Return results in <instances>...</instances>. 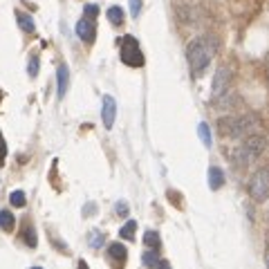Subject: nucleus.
Returning <instances> with one entry per match:
<instances>
[{"instance_id":"1","label":"nucleus","mask_w":269,"mask_h":269,"mask_svg":"<svg viewBox=\"0 0 269 269\" xmlns=\"http://www.w3.org/2000/svg\"><path fill=\"white\" fill-rule=\"evenodd\" d=\"M213 54H215V40L211 36L193 38L186 47V58H188V65H191L193 74H202L206 70V65L211 63Z\"/></svg>"},{"instance_id":"2","label":"nucleus","mask_w":269,"mask_h":269,"mask_svg":"<svg viewBox=\"0 0 269 269\" xmlns=\"http://www.w3.org/2000/svg\"><path fill=\"white\" fill-rule=\"evenodd\" d=\"M265 146H267L265 137H260V134H251V137L247 139L236 152H233V157H236L238 164H247V161L256 159V157L265 150Z\"/></svg>"},{"instance_id":"3","label":"nucleus","mask_w":269,"mask_h":269,"mask_svg":"<svg viewBox=\"0 0 269 269\" xmlns=\"http://www.w3.org/2000/svg\"><path fill=\"white\" fill-rule=\"evenodd\" d=\"M251 124H254V119L249 115L247 117H224V119H220L218 128L227 137H242L245 133L251 130Z\"/></svg>"},{"instance_id":"4","label":"nucleus","mask_w":269,"mask_h":269,"mask_svg":"<svg viewBox=\"0 0 269 269\" xmlns=\"http://www.w3.org/2000/svg\"><path fill=\"white\" fill-rule=\"evenodd\" d=\"M121 61L130 67L143 65V52L139 47V40L134 36H124L121 38Z\"/></svg>"},{"instance_id":"5","label":"nucleus","mask_w":269,"mask_h":269,"mask_svg":"<svg viewBox=\"0 0 269 269\" xmlns=\"http://www.w3.org/2000/svg\"><path fill=\"white\" fill-rule=\"evenodd\" d=\"M249 193L258 202L269 197V166H263V168H258L254 173V177L249 182Z\"/></svg>"},{"instance_id":"6","label":"nucleus","mask_w":269,"mask_h":269,"mask_svg":"<svg viewBox=\"0 0 269 269\" xmlns=\"http://www.w3.org/2000/svg\"><path fill=\"white\" fill-rule=\"evenodd\" d=\"M229 81H231V72L227 67H220L213 79V97L215 99H222L229 92Z\"/></svg>"},{"instance_id":"7","label":"nucleus","mask_w":269,"mask_h":269,"mask_svg":"<svg viewBox=\"0 0 269 269\" xmlns=\"http://www.w3.org/2000/svg\"><path fill=\"white\" fill-rule=\"evenodd\" d=\"M126 258H128V251H126V247L121 242H112L108 247V260H110V265L115 269H124Z\"/></svg>"},{"instance_id":"8","label":"nucleus","mask_w":269,"mask_h":269,"mask_svg":"<svg viewBox=\"0 0 269 269\" xmlns=\"http://www.w3.org/2000/svg\"><path fill=\"white\" fill-rule=\"evenodd\" d=\"M76 34L83 43H92L94 36H97V27H94V18L83 16L79 22H76Z\"/></svg>"},{"instance_id":"9","label":"nucleus","mask_w":269,"mask_h":269,"mask_svg":"<svg viewBox=\"0 0 269 269\" xmlns=\"http://www.w3.org/2000/svg\"><path fill=\"white\" fill-rule=\"evenodd\" d=\"M115 117H117V103H115V99H112L110 94H106V97H103L101 119H103V126H106L108 130L115 126Z\"/></svg>"},{"instance_id":"10","label":"nucleus","mask_w":269,"mask_h":269,"mask_svg":"<svg viewBox=\"0 0 269 269\" xmlns=\"http://www.w3.org/2000/svg\"><path fill=\"white\" fill-rule=\"evenodd\" d=\"M67 85H70V70H67V65L63 63L56 70V97L58 99H63L67 94Z\"/></svg>"},{"instance_id":"11","label":"nucleus","mask_w":269,"mask_h":269,"mask_svg":"<svg viewBox=\"0 0 269 269\" xmlns=\"http://www.w3.org/2000/svg\"><path fill=\"white\" fill-rule=\"evenodd\" d=\"M222 184H224L222 168H218V166H211V168H209V186H211V191H218Z\"/></svg>"},{"instance_id":"12","label":"nucleus","mask_w":269,"mask_h":269,"mask_svg":"<svg viewBox=\"0 0 269 269\" xmlns=\"http://www.w3.org/2000/svg\"><path fill=\"white\" fill-rule=\"evenodd\" d=\"M106 16H108V20H110L115 27L124 25V9H121V7H117V4H112V7L108 9V11H106Z\"/></svg>"},{"instance_id":"13","label":"nucleus","mask_w":269,"mask_h":269,"mask_svg":"<svg viewBox=\"0 0 269 269\" xmlns=\"http://www.w3.org/2000/svg\"><path fill=\"white\" fill-rule=\"evenodd\" d=\"M13 227H16V220H13V213L11 211H0V229H4V231H13Z\"/></svg>"},{"instance_id":"14","label":"nucleus","mask_w":269,"mask_h":269,"mask_svg":"<svg viewBox=\"0 0 269 269\" xmlns=\"http://www.w3.org/2000/svg\"><path fill=\"white\" fill-rule=\"evenodd\" d=\"M16 18H18V25H20V29H22V31H27V34H31V31L36 29V25H34V20H31V16H29V13H22V11H18V13H16Z\"/></svg>"},{"instance_id":"15","label":"nucleus","mask_w":269,"mask_h":269,"mask_svg":"<svg viewBox=\"0 0 269 269\" xmlns=\"http://www.w3.org/2000/svg\"><path fill=\"white\" fill-rule=\"evenodd\" d=\"M141 263L146 265L148 269H157V265H159V256H157V249L143 251V256H141Z\"/></svg>"},{"instance_id":"16","label":"nucleus","mask_w":269,"mask_h":269,"mask_svg":"<svg viewBox=\"0 0 269 269\" xmlns=\"http://www.w3.org/2000/svg\"><path fill=\"white\" fill-rule=\"evenodd\" d=\"M143 245L150 247V249H159L161 247V238L157 231H146L143 233Z\"/></svg>"},{"instance_id":"17","label":"nucleus","mask_w":269,"mask_h":269,"mask_svg":"<svg viewBox=\"0 0 269 269\" xmlns=\"http://www.w3.org/2000/svg\"><path fill=\"white\" fill-rule=\"evenodd\" d=\"M134 231H137V222H134V220H128V222L121 227L119 236L124 238V240H133V238H134Z\"/></svg>"},{"instance_id":"18","label":"nucleus","mask_w":269,"mask_h":269,"mask_svg":"<svg viewBox=\"0 0 269 269\" xmlns=\"http://www.w3.org/2000/svg\"><path fill=\"white\" fill-rule=\"evenodd\" d=\"M197 134H200L202 143L209 148V146H211V130H209V124H204V121H202V124L197 126Z\"/></svg>"},{"instance_id":"19","label":"nucleus","mask_w":269,"mask_h":269,"mask_svg":"<svg viewBox=\"0 0 269 269\" xmlns=\"http://www.w3.org/2000/svg\"><path fill=\"white\" fill-rule=\"evenodd\" d=\"M88 242H90V247H94V249H99V247L103 245V233L101 231H90V236H88Z\"/></svg>"},{"instance_id":"20","label":"nucleus","mask_w":269,"mask_h":269,"mask_svg":"<svg viewBox=\"0 0 269 269\" xmlns=\"http://www.w3.org/2000/svg\"><path fill=\"white\" fill-rule=\"evenodd\" d=\"M9 202H11V206H25L27 197H25V193L22 191H13L11 195H9Z\"/></svg>"},{"instance_id":"21","label":"nucleus","mask_w":269,"mask_h":269,"mask_svg":"<svg viewBox=\"0 0 269 269\" xmlns=\"http://www.w3.org/2000/svg\"><path fill=\"white\" fill-rule=\"evenodd\" d=\"M22 238H25V242H27V245H29V247H36V242H38V240H36V231H34V229H31V227H27V229H25V233H22Z\"/></svg>"},{"instance_id":"22","label":"nucleus","mask_w":269,"mask_h":269,"mask_svg":"<svg viewBox=\"0 0 269 269\" xmlns=\"http://www.w3.org/2000/svg\"><path fill=\"white\" fill-rule=\"evenodd\" d=\"M27 72H29L31 79H34V76L38 74V56H36V54L29 58V67H27Z\"/></svg>"},{"instance_id":"23","label":"nucleus","mask_w":269,"mask_h":269,"mask_svg":"<svg viewBox=\"0 0 269 269\" xmlns=\"http://www.w3.org/2000/svg\"><path fill=\"white\" fill-rule=\"evenodd\" d=\"M83 13H85V16H88V18H97V13H99V7H97V4H85Z\"/></svg>"},{"instance_id":"24","label":"nucleus","mask_w":269,"mask_h":269,"mask_svg":"<svg viewBox=\"0 0 269 269\" xmlns=\"http://www.w3.org/2000/svg\"><path fill=\"white\" fill-rule=\"evenodd\" d=\"M130 13L133 16H139V11H141V0H130Z\"/></svg>"},{"instance_id":"25","label":"nucleus","mask_w":269,"mask_h":269,"mask_svg":"<svg viewBox=\"0 0 269 269\" xmlns=\"http://www.w3.org/2000/svg\"><path fill=\"white\" fill-rule=\"evenodd\" d=\"M4 157H7V143H4L2 133H0V164H4Z\"/></svg>"},{"instance_id":"26","label":"nucleus","mask_w":269,"mask_h":269,"mask_svg":"<svg viewBox=\"0 0 269 269\" xmlns=\"http://www.w3.org/2000/svg\"><path fill=\"white\" fill-rule=\"evenodd\" d=\"M117 213H119L121 218H126V215H128V204H126V202H117Z\"/></svg>"},{"instance_id":"27","label":"nucleus","mask_w":269,"mask_h":269,"mask_svg":"<svg viewBox=\"0 0 269 269\" xmlns=\"http://www.w3.org/2000/svg\"><path fill=\"white\" fill-rule=\"evenodd\" d=\"M157 269H170V265L166 263V260H159V265H157Z\"/></svg>"},{"instance_id":"28","label":"nucleus","mask_w":269,"mask_h":269,"mask_svg":"<svg viewBox=\"0 0 269 269\" xmlns=\"http://www.w3.org/2000/svg\"><path fill=\"white\" fill-rule=\"evenodd\" d=\"M79 269H88V263H85V260H79Z\"/></svg>"},{"instance_id":"29","label":"nucleus","mask_w":269,"mask_h":269,"mask_svg":"<svg viewBox=\"0 0 269 269\" xmlns=\"http://www.w3.org/2000/svg\"><path fill=\"white\" fill-rule=\"evenodd\" d=\"M0 101H2V90H0Z\"/></svg>"},{"instance_id":"30","label":"nucleus","mask_w":269,"mask_h":269,"mask_svg":"<svg viewBox=\"0 0 269 269\" xmlns=\"http://www.w3.org/2000/svg\"><path fill=\"white\" fill-rule=\"evenodd\" d=\"M31 269H40V267H31Z\"/></svg>"},{"instance_id":"31","label":"nucleus","mask_w":269,"mask_h":269,"mask_svg":"<svg viewBox=\"0 0 269 269\" xmlns=\"http://www.w3.org/2000/svg\"><path fill=\"white\" fill-rule=\"evenodd\" d=\"M267 265H269V260H267Z\"/></svg>"}]
</instances>
